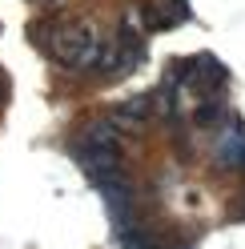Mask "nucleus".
Wrapping results in <instances>:
<instances>
[{
	"label": "nucleus",
	"mask_w": 245,
	"mask_h": 249,
	"mask_svg": "<svg viewBox=\"0 0 245 249\" xmlns=\"http://www.w3.org/2000/svg\"><path fill=\"white\" fill-rule=\"evenodd\" d=\"M101 36L93 24H69L60 28L56 40H52V56L60 60L65 69H88V65H101Z\"/></svg>",
	"instance_id": "obj_1"
}]
</instances>
